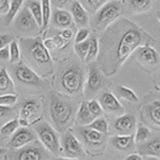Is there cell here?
I'll return each mask as SVG.
<instances>
[{
    "label": "cell",
    "mask_w": 160,
    "mask_h": 160,
    "mask_svg": "<svg viewBox=\"0 0 160 160\" xmlns=\"http://www.w3.org/2000/svg\"><path fill=\"white\" fill-rule=\"evenodd\" d=\"M155 40L128 18L117 19L105 30L98 42V68L107 77L115 75L126 60L141 46L153 45Z\"/></svg>",
    "instance_id": "cell-1"
},
{
    "label": "cell",
    "mask_w": 160,
    "mask_h": 160,
    "mask_svg": "<svg viewBox=\"0 0 160 160\" xmlns=\"http://www.w3.org/2000/svg\"><path fill=\"white\" fill-rule=\"evenodd\" d=\"M22 54L29 62V67L38 75H47L52 71L53 62L49 50L41 38H23L20 40Z\"/></svg>",
    "instance_id": "cell-2"
},
{
    "label": "cell",
    "mask_w": 160,
    "mask_h": 160,
    "mask_svg": "<svg viewBox=\"0 0 160 160\" xmlns=\"http://www.w3.org/2000/svg\"><path fill=\"white\" fill-rule=\"evenodd\" d=\"M49 98L50 118L55 129L57 131H65L72 122L75 108L71 102L55 92H51Z\"/></svg>",
    "instance_id": "cell-3"
},
{
    "label": "cell",
    "mask_w": 160,
    "mask_h": 160,
    "mask_svg": "<svg viewBox=\"0 0 160 160\" xmlns=\"http://www.w3.org/2000/svg\"><path fill=\"white\" fill-rule=\"evenodd\" d=\"M122 11L119 0H109L94 14L91 20V27L95 32L105 31L118 19Z\"/></svg>",
    "instance_id": "cell-4"
},
{
    "label": "cell",
    "mask_w": 160,
    "mask_h": 160,
    "mask_svg": "<svg viewBox=\"0 0 160 160\" xmlns=\"http://www.w3.org/2000/svg\"><path fill=\"white\" fill-rule=\"evenodd\" d=\"M60 87L62 91L71 95L82 91L85 83V73L81 66L71 64L64 70L59 78Z\"/></svg>",
    "instance_id": "cell-5"
},
{
    "label": "cell",
    "mask_w": 160,
    "mask_h": 160,
    "mask_svg": "<svg viewBox=\"0 0 160 160\" xmlns=\"http://www.w3.org/2000/svg\"><path fill=\"white\" fill-rule=\"evenodd\" d=\"M35 131L40 142L46 149L55 155L59 153L60 140L55 128L48 122L42 121L35 124Z\"/></svg>",
    "instance_id": "cell-6"
},
{
    "label": "cell",
    "mask_w": 160,
    "mask_h": 160,
    "mask_svg": "<svg viewBox=\"0 0 160 160\" xmlns=\"http://www.w3.org/2000/svg\"><path fill=\"white\" fill-rule=\"evenodd\" d=\"M14 75L18 82L30 88H42L44 81L29 66L18 62L14 67Z\"/></svg>",
    "instance_id": "cell-7"
},
{
    "label": "cell",
    "mask_w": 160,
    "mask_h": 160,
    "mask_svg": "<svg viewBox=\"0 0 160 160\" xmlns=\"http://www.w3.org/2000/svg\"><path fill=\"white\" fill-rule=\"evenodd\" d=\"M137 62L146 70L155 69L160 63V55L151 45L141 46L135 50Z\"/></svg>",
    "instance_id": "cell-8"
},
{
    "label": "cell",
    "mask_w": 160,
    "mask_h": 160,
    "mask_svg": "<svg viewBox=\"0 0 160 160\" xmlns=\"http://www.w3.org/2000/svg\"><path fill=\"white\" fill-rule=\"evenodd\" d=\"M104 79L101 71L95 65H91L89 68L87 81L84 84L85 95L88 98L95 96L103 87Z\"/></svg>",
    "instance_id": "cell-9"
},
{
    "label": "cell",
    "mask_w": 160,
    "mask_h": 160,
    "mask_svg": "<svg viewBox=\"0 0 160 160\" xmlns=\"http://www.w3.org/2000/svg\"><path fill=\"white\" fill-rule=\"evenodd\" d=\"M41 106L37 100L28 98L22 103L20 110L19 125L27 127L35 121L40 115Z\"/></svg>",
    "instance_id": "cell-10"
},
{
    "label": "cell",
    "mask_w": 160,
    "mask_h": 160,
    "mask_svg": "<svg viewBox=\"0 0 160 160\" xmlns=\"http://www.w3.org/2000/svg\"><path fill=\"white\" fill-rule=\"evenodd\" d=\"M36 135L32 130L22 127L18 128L8 142V148L11 149H20L35 140Z\"/></svg>",
    "instance_id": "cell-11"
},
{
    "label": "cell",
    "mask_w": 160,
    "mask_h": 160,
    "mask_svg": "<svg viewBox=\"0 0 160 160\" xmlns=\"http://www.w3.org/2000/svg\"><path fill=\"white\" fill-rule=\"evenodd\" d=\"M15 27L18 31L22 33H29L39 28L35 18L27 7H24L15 18Z\"/></svg>",
    "instance_id": "cell-12"
},
{
    "label": "cell",
    "mask_w": 160,
    "mask_h": 160,
    "mask_svg": "<svg viewBox=\"0 0 160 160\" xmlns=\"http://www.w3.org/2000/svg\"><path fill=\"white\" fill-rule=\"evenodd\" d=\"M98 102L103 111L115 115H121L124 113V109L118 98L113 93L104 91L98 98Z\"/></svg>",
    "instance_id": "cell-13"
},
{
    "label": "cell",
    "mask_w": 160,
    "mask_h": 160,
    "mask_svg": "<svg viewBox=\"0 0 160 160\" xmlns=\"http://www.w3.org/2000/svg\"><path fill=\"white\" fill-rule=\"evenodd\" d=\"M62 148L65 155L69 158H75L83 154L81 143L70 131H67L62 135Z\"/></svg>",
    "instance_id": "cell-14"
},
{
    "label": "cell",
    "mask_w": 160,
    "mask_h": 160,
    "mask_svg": "<svg viewBox=\"0 0 160 160\" xmlns=\"http://www.w3.org/2000/svg\"><path fill=\"white\" fill-rule=\"evenodd\" d=\"M136 128V118L131 114H122L114 122V129L120 135H133Z\"/></svg>",
    "instance_id": "cell-15"
},
{
    "label": "cell",
    "mask_w": 160,
    "mask_h": 160,
    "mask_svg": "<svg viewBox=\"0 0 160 160\" xmlns=\"http://www.w3.org/2000/svg\"><path fill=\"white\" fill-rule=\"evenodd\" d=\"M47 157V153L38 145H27L17 151L14 158L15 160H46Z\"/></svg>",
    "instance_id": "cell-16"
},
{
    "label": "cell",
    "mask_w": 160,
    "mask_h": 160,
    "mask_svg": "<svg viewBox=\"0 0 160 160\" xmlns=\"http://www.w3.org/2000/svg\"><path fill=\"white\" fill-rule=\"evenodd\" d=\"M78 134L82 137L86 144L91 148H98L105 142L106 134H102L86 127H81L78 129Z\"/></svg>",
    "instance_id": "cell-17"
},
{
    "label": "cell",
    "mask_w": 160,
    "mask_h": 160,
    "mask_svg": "<svg viewBox=\"0 0 160 160\" xmlns=\"http://www.w3.org/2000/svg\"><path fill=\"white\" fill-rule=\"evenodd\" d=\"M70 11L74 22L78 28H86L89 24V13L78 0H73L72 2H71Z\"/></svg>",
    "instance_id": "cell-18"
},
{
    "label": "cell",
    "mask_w": 160,
    "mask_h": 160,
    "mask_svg": "<svg viewBox=\"0 0 160 160\" xmlns=\"http://www.w3.org/2000/svg\"><path fill=\"white\" fill-rule=\"evenodd\" d=\"M50 22H51L53 27L62 30L72 28L75 23L71 12L64 9L57 8H55L51 13Z\"/></svg>",
    "instance_id": "cell-19"
},
{
    "label": "cell",
    "mask_w": 160,
    "mask_h": 160,
    "mask_svg": "<svg viewBox=\"0 0 160 160\" xmlns=\"http://www.w3.org/2000/svg\"><path fill=\"white\" fill-rule=\"evenodd\" d=\"M145 118L153 127L160 128V99L148 102L143 108Z\"/></svg>",
    "instance_id": "cell-20"
},
{
    "label": "cell",
    "mask_w": 160,
    "mask_h": 160,
    "mask_svg": "<svg viewBox=\"0 0 160 160\" xmlns=\"http://www.w3.org/2000/svg\"><path fill=\"white\" fill-rule=\"evenodd\" d=\"M140 155L147 157H160V137H155L138 146Z\"/></svg>",
    "instance_id": "cell-21"
},
{
    "label": "cell",
    "mask_w": 160,
    "mask_h": 160,
    "mask_svg": "<svg viewBox=\"0 0 160 160\" xmlns=\"http://www.w3.org/2000/svg\"><path fill=\"white\" fill-rule=\"evenodd\" d=\"M15 83L6 68L0 69V95H15Z\"/></svg>",
    "instance_id": "cell-22"
},
{
    "label": "cell",
    "mask_w": 160,
    "mask_h": 160,
    "mask_svg": "<svg viewBox=\"0 0 160 160\" xmlns=\"http://www.w3.org/2000/svg\"><path fill=\"white\" fill-rule=\"evenodd\" d=\"M110 142L119 151H128L131 149L135 143V135H116L110 138Z\"/></svg>",
    "instance_id": "cell-23"
},
{
    "label": "cell",
    "mask_w": 160,
    "mask_h": 160,
    "mask_svg": "<svg viewBox=\"0 0 160 160\" xmlns=\"http://www.w3.org/2000/svg\"><path fill=\"white\" fill-rule=\"evenodd\" d=\"M95 119L91 115L87 105V102H82L80 104L79 108L76 113V121L80 126H88Z\"/></svg>",
    "instance_id": "cell-24"
},
{
    "label": "cell",
    "mask_w": 160,
    "mask_h": 160,
    "mask_svg": "<svg viewBox=\"0 0 160 160\" xmlns=\"http://www.w3.org/2000/svg\"><path fill=\"white\" fill-rule=\"evenodd\" d=\"M153 0H128V8L134 14H142L152 8Z\"/></svg>",
    "instance_id": "cell-25"
},
{
    "label": "cell",
    "mask_w": 160,
    "mask_h": 160,
    "mask_svg": "<svg viewBox=\"0 0 160 160\" xmlns=\"http://www.w3.org/2000/svg\"><path fill=\"white\" fill-rule=\"evenodd\" d=\"M26 7L31 11V15L35 18L37 24L40 28L42 25V5L40 0H27Z\"/></svg>",
    "instance_id": "cell-26"
},
{
    "label": "cell",
    "mask_w": 160,
    "mask_h": 160,
    "mask_svg": "<svg viewBox=\"0 0 160 160\" xmlns=\"http://www.w3.org/2000/svg\"><path fill=\"white\" fill-rule=\"evenodd\" d=\"M43 43L48 50H61L68 47L69 41L58 34L53 38L45 40Z\"/></svg>",
    "instance_id": "cell-27"
},
{
    "label": "cell",
    "mask_w": 160,
    "mask_h": 160,
    "mask_svg": "<svg viewBox=\"0 0 160 160\" xmlns=\"http://www.w3.org/2000/svg\"><path fill=\"white\" fill-rule=\"evenodd\" d=\"M24 2V0H12L10 4L9 11L6 14L5 16V24L7 26L13 22L15 20V17L19 12L20 8H22V4Z\"/></svg>",
    "instance_id": "cell-28"
},
{
    "label": "cell",
    "mask_w": 160,
    "mask_h": 160,
    "mask_svg": "<svg viewBox=\"0 0 160 160\" xmlns=\"http://www.w3.org/2000/svg\"><path fill=\"white\" fill-rule=\"evenodd\" d=\"M42 5V25L41 27V31H45L48 28V25L51 21V4L50 0H40Z\"/></svg>",
    "instance_id": "cell-29"
},
{
    "label": "cell",
    "mask_w": 160,
    "mask_h": 160,
    "mask_svg": "<svg viewBox=\"0 0 160 160\" xmlns=\"http://www.w3.org/2000/svg\"><path fill=\"white\" fill-rule=\"evenodd\" d=\"M115 91H116V94L118 95V96L119 98H122V99L127 100L128 102H138V96L135 93V91H133L130 88H126V87H123V86H117Z\"/></svg>",
    "instance_id": "cell-30"
},
{
    "label": "cell",
    "mask_w": 160,
    "mask_h": 160,
    "mask_svg": "<svg viewBox=\"0 0 160 160\" xmlns=\"http://www.w3.org/2000/svg\"><path fill=\"white\" fill-rule=\"evenodd\" d=\"M19 127V122L18 119H12L2 126L0 129V135L7 137L12 135Z\"/></svg>",
    "instance_id": "cell-31"
},
{
    "label": "cell",
    "mask_w": 160,
    "mask_h": 160,
    "mask_svg": "<svg viewBox=\"0 0 160 160\" xmlns=\"http://www.w3.org/2000/svg\"><path fill=\"white\" fill-rule=\"evenodd\" d=\"M91 43H90V48L88 51V55L85 58L86 62H91L98 57V51H99V46H98V40L96 37H92L90 38Z\"/></svg>",
    "instance_id": "cell-32"
},
{
    "label": "cell",
    "mask_w": 160,
    "mask_h": 160,
    "mask_svg": "<svg viewBox=\"0 0 160 160\" xmlns=\"http://www.w3.org/2000/svg\"><path fill=\"white\" fill-rule=\"evenodd\" d=\"M88 127L95 131L102 133V134H107L108 131V128H109L108 121L104 118H101V117H98L93 120V122L89 124Z\"/></svg>",
    "instance_id": "cell-33"
},
{
    "label": "cell",
    "mask_w": 160,
    "mask_h": 160,
    "mask_svg": "<svg viewBox=\"0 0 160 160\" xmlns=\"http://www.w3.org/2000/svg\"><path fill=\"white\" fill-rule=\"evenodd\" d=\"M151 135V131L149 128L142 124H138L135 135V142L140 144L145 142Z\"/></svg>",
    "instance_id": "cell-34"
},
{
    "label": "cell",
    "mask_w": 160,
    "mask_h": 160,
    "mask_svg": "<svg viewBox=\"0 0 160 160\" xmlns=\"http://www.w3.org/2000/svg\"><path fill=\"white\" fill-rule=\"evenodd\" d=\"M90 43H91L90 39H87L84 42H79V43H75V46H74L75 52L76 53V55L80 59L85 61V58L89 51Z\"/></svg>",
    "instance_id": "cell-35"
},
{
    "label": "cell",
    "mask_w": 160,
    "mask_h": 160,
    "mask_svg": "<svg viewBox=\"0 0 160 160\" xmlns=\"http://www.w3.org/2000/svg\"><path fill=\"white\" fill-rule=\"evenodd\" d=\"M109 0H82L81 3L87 11H89L92 14H95Z\"/></svg>",
    "instance_id": "cell-36"
},
{
    "label": "cell",
    "mask_w": 160,
    "mask_h": 160,
    "mask_svg": "<svg viewBox=\"0 0 160 160\" xmlns=\"http://www.w3.org/2000/svg\"><path fill=\"white\" fill-rule=\"evenodd\" d=\"M87 105L89 109L90 112L91 113V115L95 117V118H98L103 114V110H102V107L98 102V101L95 99H91L87 101Z\"/></svg>",
    "instance_id": "cell-37"
},
{
    "label": "cell",
    "mask_w": 160,
    "mask_h": 160,
    "mask_svg": "<svg viewBox=\"0 0 160 160\" xmlns=\"http://www.w3.org/2000/svg\"><path fill=\"white\" fill-rule=\"evenodd\" d=\"M10 48V62L16 63L20 58V48L16 40H13L9 44Z\"/></svg>",
    "instance_id": "cell-38"
},
{
    "label": "cell",
    "mask_w": 160,
    "mask_h": 160,
    "mask_svg": "<svg viewBox=\"0 0 160 160\" xmlns=\"http://www.w3.org/2000/svg\"><path fill=\"white\" fill-rule=\"evenodd\" d=\"M18 96L16 95H0V105L10 107L16 103Z\"/></svg>",
    "instance_id": "cell-39"
},
{
    "label": "cell",
    "mask_w": 160,
    "mask_h": 160,
    "mask_svg": "<svg viewBox=\"0 0 160 160\" xmlns=\"http://www.w3.org/2000/svg\"><path fill=\"white\" fill-rule=\"evenodd\" d=\"M90 35L89 30L87 29L86 28H80L78 30V31L77 32L76 35H75V43H79V42H82L86 41L88 39V36Z\"/></svg>",
    "instance_id": "cell-40"
},
{
    "label": "cell",
    "mask_w": 160,
    "mask_h": 160,
    "mask_svg": "<svg viewBox=\"0 0 160 160\" xmlns=\"http://www.w3.org/2000/svg\"><path fill=\"white\" fill-rule=\"evenodd\" d=\"M73 0H50L51 7L57 9H63L66 6L72 2Z\"/></svg>",
    "instance_id": "cell-41"
},
{
    "label": "cell",
    "mask_w": 160,
    "mask_h": 160,
    "mask_svg": "<svg viewBox=\"0 0 160 160\" xmlns=\"http://www.w3.org/2000/svg\"><path fill=\"white\" fill-rule=\"evenodd\" d=\"M13 37L8 34H2L0 35V50L9 45L13 41Z\"/></svg>",
    "instance_id": "cell-42"
},
{
    "label": "cell",
    "mask_w": 160,
    "mask_h": 160,
    "mask_svg": "<svg viewBox=\"0 0 160 160\" xmlns=\"http://www.w3.org/2000/svg\"><path fill=\"white\" fill-rule=\"evenodd\" d=\"M10 60L9 45L0 50V62H7Z\"/></svg>",
    "instance_id": "cell-43"
},
{
    "label": "cell",
    "mask_w": 160,
    "mask_h": 160,
    "mask_svg": "<svg viewBox=\"0 0 160 160\" xmlns=\"http://www.w3.org/2000/svg\"><path fill=\"white\" fill-rule=\"evenodd\" d=\"M10 4V0H0V14H7L9 11Z\"/></svg>",
    "instance_id": "cell-44"
},
{
    "label": "cell",
    "mask_w": 160,
    "mask_h": 160,
    "mask_svg": "<svg viewBox=\"0 0 160 160\" xmlns=\"http://www.w3.org/2000/svg\"><path fill=\"white\" fill-rule=\"evenodd\" d=\"M59 34L62 35V37H63L65 39L68 40V41H70V40L72 38L73 35H74L73 31L71 29V28H67V29L62 30Z\"/></svg>",
    "instance_id": "cell-45"
},
{
    "label": "cell",
    "mask_w": 160,
    "mask_h": 160,
    "mask_svg": "<svg viewBox=\"0 0 160 160\" xmlns=\"http://www.w3.org/2000/svg\"><path fill=\"white\" fill-rule=\"evenodd\" d=\"M12 112V109L10 107H5V106L0 105V118L5 117Z\"/></svg>",
    "instance_id": "cell-46"
},
{
    "label": "cell",
    "mask_w": 160,
    "mask_h": 160,
    "mask_svg": "<svg viewBox=\"0 0 160 160\" xmlns=\"http://www.w3.org/2000/svg\"><path fill=\"white\" fill-rule=\"evenodd\" d=\"M125 160H143L142 157L138 154H132V155H128Z\"/></svg>",
    "instance_id": "cell-47"
},
{
    "label": "cell",
    "mask_w": 160,
    "mask_h": 160,
    "mask_svg": "<svg viewBox=\"0 0 160 160\" xmlns=\"http://www.w3.org/2000/svg\"><path fill=\"white\" fill-rule=\"evenodd\" d=\"M55 160H78V159H77V158H69V157H68V158H58Z\"/></svg>",
    "instance_id": "cell-48"
},
{
    "label": "cell",
    "mask_w": 160,
    "mask_h": 160,
    "mask_svg": "<svg viewBox=\"0 0 160 160\" xmlns=\"http://www.w3.org/2000/svg\"><path fill=\"white\" fill-rule=\"evenodd\" d=\"M6 152H7V150H6L5 148H0V156H2V155H3Z\"/></svg>",
    "instance_id": "cell-49"
},
{
    "label": "cell",
    "mask_w": 160,
    "mask_h": 160,
    "mask_svg": "<svg viewBox=\"0 0 160 160\" xmlns=\"http://www.w3.org/2000/svg\"><path fill=\"white\" fill-rule=\"evenodd\" d=\"M147 160H160L158 157H149Z\"/></svg>",
    "instance_id": "cell-50"
},
{
    "label": "cell",
    "mask_w": 160,
    "mask_h": 160,
    "mask_svg": "<svg viewBox=\"0 0 160 160\" xmlns=\"http://www.w3.org/2000/svg\"><path fill=\"white\" fill-rule=\"evenodd\" d=\"M157 18H158V20L160 22V11H158V12H157Z\"/></svg>",
    "instance_id": "cell-51"
},
{
    "label": "cell",
    "mask_w": 160,
    "mask_h": 160,
    "mask_svg": "<svg viewBox=\"0 0 160 160\" xmlns=\"http://www.w3.org/2000/svg\"><path fill=\"white\" fill-rule=\"evenodd\" d=\"M119 1H120V0H119Z\"/></svg>",
    "instance_id": "cell-52"
}]
</instances>
